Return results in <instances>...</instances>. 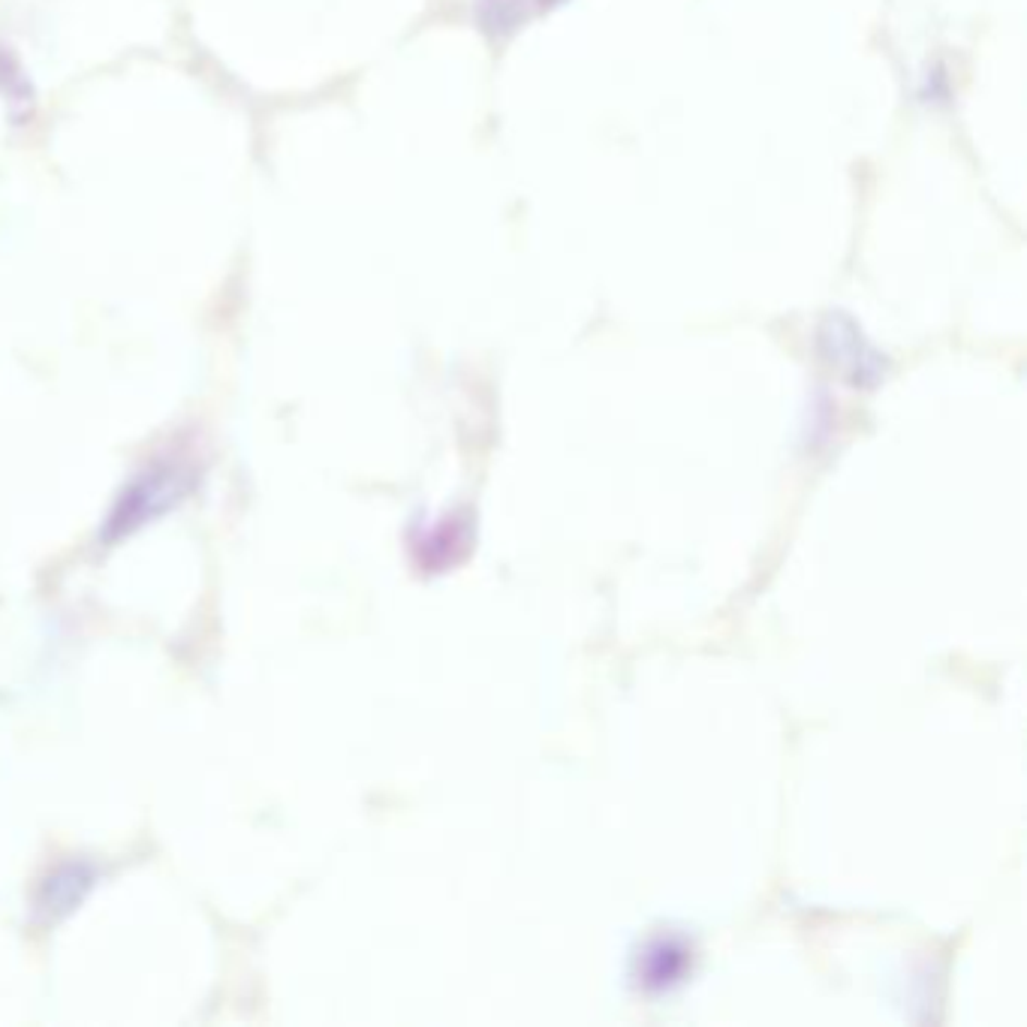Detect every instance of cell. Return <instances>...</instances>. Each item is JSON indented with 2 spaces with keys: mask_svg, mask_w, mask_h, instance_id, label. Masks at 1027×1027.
Here are the masks:
<instances>
[]
</instances>
